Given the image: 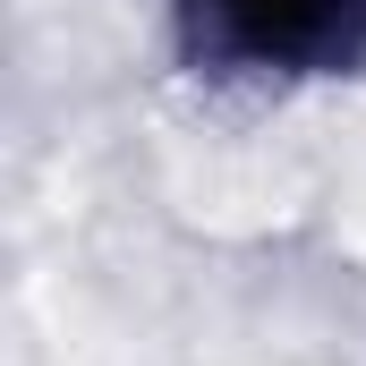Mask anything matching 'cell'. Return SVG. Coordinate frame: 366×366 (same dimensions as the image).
Masks as SVG:
<instances>
[{
  "instance_id": "cell-1",
  "label": "cell",
  "mask_w": 366,
  "mask_h": 366,
  "mask_svg": "<svg viewBox=\"0 0 366 366\" xmlns=\"http://www.w3.org/2000/svg\"><path fill=\"white\" fill-rule=\"evenodd\" d=\"M196 77H341L366 60V0H171Z\"/></svg>"
}]
</instances>
